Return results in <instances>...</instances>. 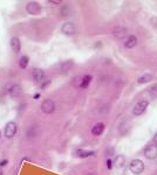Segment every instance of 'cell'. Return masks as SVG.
<instances>
[{
    "label": "cell",
    "mask_w": 157,
    "mask_h": 175,
    "mask_svg": "<svg viewBox=\"0 0 157 175\" xmlns=\"http://www.w3.org/2000/svg\"><path fill=\"white\" fill-rule=\"evenodd\" d=\"M8 164V160H1L0 161V167H4V166H6Z\"/></svg>",
    "instance_id": "23"
},
{
    "label": "cell",
    "mask_w": 157,
    "mask_h": 175,
    "mask_svg": "<svg viewBox=\"0 0 157 175\" xmlns=\"http://www.w3.org/2000/svg\"><path fill=\"white\" fill-rule=\"evenodd\" d=\"M114 35L117 37V39H122L123 36H126V33H127V30L124 28H116V29H114Z\"/></svg>",
    "instance_id": "18"
},
{
    "label": "cell",
    "mask_w": 157,
    "mask_h": 175,
    "mask_svg": "<svg viewBox=\"0 0 157 175\" xmlns=\"http://www.w3.org/2000/svg\"><path fill=\"white\" fill-rule=\"evenodd\" d=\"M26 11L31 15H38L41 13V5L36 1H30L26 6Z\"/></svg>",
    "instance_id": "6"
},
{
    "label": "cell",
    "mask_w": 157,
    "mask_h": 175,
    "mask_svg": "<svg viewBox=\"0 0 157 175\" xmlns=\"http://www.w3.org/2000/svg\"><path fill=\"white\" fill-rule=\"evenodd\" d=\"M49 84H51V81H49V80H48V81H43V82L40 84V88H41V89H46Z\"/></svg>",
    "instance_id": "19"
},
{
    "label": "cell",
    "mask_w": 157,
    "mask_h": 175,
    "mask_svg": "<svg viewBox=\"0 0 157 175\" xmlns=\"http://www.w3.org/2000/svg\"><path fill=\"white\" fill-rule=\"evenodd\" d=\"M129 169H130V172H131L132 174H135V175L141 174V173H143V171H144V164H143L142 160L135 159V160H132V161L130 162Z\"/></svg>",
    "instance_id": "1"
},
{
    "label": "cell",
    "mask_w": 157,
    "mask_h": 175,
    "mask_svg": "<svg viewBox=\"0 0 157 175\" xmlns=\"http://www.w3.org/2000/svg\"><path fill=\"white\" fill-rule=\"evenodd\" d=\"M0 138H1V131H0Z\"/></svg>",
    "instance_id": "27"
},
{
    "label": "cell",
    "mask_w": 157,
    "mask_h": 175,
    "mask_svg": "<svg viewBox=\"0 0 157 175\" xmlns=\"http://www.w3.org/2000/svg\"><path fill=\"white\" fill-rule=\"evenodd\" d=\"M17 131H18V126H17V124H15L14 121H8V123L6 124V126H5L4 134H5L6 138L11 139V138H13V137L17 134Z\"/></svg>",
    "instance_id": "2"
},
{
    "label": "cell",
    "mask_w": 157,
    "mask_h": 175,
    "mask_svg": "<svg viewBox=\"0 0 157 175\" xmlns=\"http://www.w3.org/2000/svg\"><path fill=\"white\" fill-rule=\"evenodd\" d=\"M150 81H153V75H151V74H144V75H142L141 77H138L137 83H138V84H144V83H148V82H150Z\"/></svg>",
    "instance_id": "13"
},
{
    "label": "cell",
    "mask_w": 157,
    "mask_h": 175,
    "mask_svg": "<svg viewBox=\"0 0 157 175\" xmlns=\"http://www.w3.org/2000/svg\"><path fill=\"white\" fill-rule=\"evenodd\" d=\"M61 32L64 35H74L76 33V27L73 22H64L61 27Z\"/></svg>",
    "instance_id": "8"
},
{
    "label": "cell",
    "mask_w": 157,
    "mask_h": 175,
    "mask_svg": "<svg viewBox=\"0 0 157 175\" xmlns=\"http://www.w3.org/2000/svg\"><path fill=\"white\" fill-rule=\"evenodd\" d=\"M92 80H93V77H92L90 75H85V76L82 77V81H81V85H80V88H81V89H86V88H88V85H89L90 82H92Z\"/></svg>",
    "instance_id": "14"
},
{
    "label": "cell",
    "mask_w": 157,
    "mask_h": 175,
    "mask_svg": "<svg viewBox=\"0 0 157 175\" xmlns=\"http://www.w3.org/2000/svg\"><path fill=\"white\" fill-rule=\"evenodd\" d=\"M144 156L149 160H155L157 159V145H149L144 151Z\"/></svg>",
    "instance_id": "7"
},
{
    "label": "cell",
    "mask_w": 157,
    "mask_h": 175,
    "mask_svg": "<svg viewBox=\"0 0 157 175\" xmlns=\"http://www.w3.org/2000/svg\"><path fill=\"white\" fill-rule=\"evenodd\" d=\"M21 87L19 85V84H13V85H11L9 89H8V95L12 97V98H17V97H19L20 95H21Z\"/></svg>",
    "instance_id": "10"
},
{
    "label": "cell",
    "mask_w": 157,
    "mask_h": 175,
    "mask_svg": "<svg viewBox=\"0 0 157 175\" xmlns=\"http://www.w3.org/2000/svg\"><path fill=\"white\" fill-rule=\"evenodd\" d=\"M114 164H115V166H116L117 168H122V167L124 166V164H126V159H124V156H123V155H117V156L115 158Z\"/></svg>",
    "instance_id": "16"
},
{
    "label": "cell",
    "mask_w": 157,
    "mask_h": 175,
    "mask_svg": "<svg viewBox=\"0 0 157 175\" xmlns=\"http://www.w3.org/2000/svg\"><path fill=\"white\" fill-rule=\"evenodd\" d=\"M86 175H95L94 173H88V174H86Z\"/></svg>",
    "instance_id": "26"
},
{
    "label": "cell",
    "mask_w": 157,
    "mask_h": 175,
    "mask_svg": "<svg viewBox=\"0 0 157 175\" xmlns=\"http://www.w3.org/2000/svg\"><path fill=\"white\" fill-rule=\"evenodd\" d=\"M148 105H149V102H148V100H141V102H138L137 104H135V106H134V109H132L134 116H141V115H143V113L145 112Z\"/></svg>",
    "instance_id": "4"
},
{
    "label": "cell",
    "mask_w": 157,
    "mask_h": 175,
    "mask_svg": "<svg viewBox=\"0 0 157 175\" xmlns=\"http://www.w3.org/2000/svg\"><path fill=\"white\" fill-rule=\"evenodd\" d=\"M28 63H30V57L27 55H22L19 60V65H20L21 69H26Z\"/></svg>",
    "instance_id": "17"
},
{
    "label": "cell",
    "mask_w": 157,
    "mask_h": 175,
    "mask_svg": "<svg viewBox=\"0 0 157 175\" xmlns=\"http://www.w3.org/2000/svg\"><path fill=\"white\" fill-rule=\"evenodd\" d=\"M154 141H155V145H157V133L155 134V137H154Z\"/></svg>",
    "instance_id": "25"
},
{
    "label": "cell",
    "mask_w": 157,
    "mask_h": 175,
    "mask_svg": "<svg viewBox=\"0 0 157 175\" xmlns=\"http://www.w3.org/2000/svg\"><path fill=\"white\" fill-rule=\"evenodd\" d=\"M107 167H108V169H111L113 168V161L110 159L107 160Z\"/></svg>",
    "instance_id": "21"
},
{
    "label": "cell",
    "mask_w": 157,
    "mask_h": 175,
    "mask_svg": "<svg viewBox=\"0 0 157 175\" xmlns=\"http://www.w3.org/2000/svg\"><path fill=\"white\" fill-rule=\"evenodd\" d=\"M76 154L79 158H88V156L94 155V152L93 151H86V149H77Z\"/></svg>",
    "instance_id": "15"
},
{
    "label": "cell",
    "mask_w": 157,
    "mask_h": 175,
    "mask_svg": "<svg viewBox=\"0 0 157 175\" xmlns=\"http://www.w3.org/2000/svg\"><path fill=\"white\" fill-rule=\"evenodd\" d=\"M9 46H11V48H12V50L14 53H19L21 50V42L17 36H13L9 40Z\"/></svg>",
    "instance_id": "9"
},
{
    "label": "cell",
    "mask_w": 157,
    "mask_h": 175,
    "mask_svg": "<svg viewBox=\"0 0 157 175\" xmlns=\"http://www.w3.org/2000/svg\"><path fill=\"white\" fill-rule=\"evenodd\" d=\"M47 4H49V5H60L61 1H53V0L51 1V0H49V1H47Z\"/></svg>",
    "instance_id": "22"
},
{
    "label": "cell",
    "mask_w": 157,
    "mask_h": 175,
    "mask_svg": "<svg viewBox=\"0 0 157 175\" xmlns=\"http://www.w3.org/2000/svg\"><path fill=\"white\" fill-rule=\"evenodd\" d=\"M104 124L103 123H96L94 126H93V128H92V134L95 136V137H98V136H101L103 132H104Z\"/></svg>",
    "instance_id": "11"
},
{
    "label": "cell",
    "mask_w": 157,
    "mask_h": 175,
    "mask_svg": "<svg viewBox=\"0 0 157 175\" xmlns=\"http://www.w3.org/2000/svg\"><path fill=\"white\" fill-rule=\"evenodd\" d=\"M32 78H33L34 83H38V84L40 83L41 84L46 78V72L40 68H35L32 71Z\"/></svg>",
    "instance_id": "3"
},
{
    "label": "cell",
    "mask_w": 157,
    "mask_h": 175,
    "mask_svg": "<svg viewBox=\"0 0 157 175\" xmlns=\"http://www.w3.org/2000/svg\"><path fill=\"white\" fill-rule=\"evenodd\" d=\"M41 111L46 115H51L55 111V103L52 99H46L41 104Z\"/></svg>",
    "instance_id": "5"
},
{
    "label": "cell",
    "mask_w": 157,
    "mask_h": 175,
    "mask_svg": "<svg viewBox=\"0 0 157 175\" xmlns=\"http://www.w3.org/2000/svg\"><path fill=\"white\" fill-rule=\"evenodd\" d=\"M150 92L153 93V96H157V84H155L154 87L150 88Z\"/></svg>",
    "instance_id": "20"
},
{
    "label": "cell",
    "mask_w": 157,
    "mask_h": 175,
    "mask_svg": "<svg viewBox=\"0 0 157 175\" xmlns=\"http://www.w3.org/2000/svg\"><path fill=\"white\" fill-rule=\"evenodd\" d=\"M40 98V93H35L34 95V99H39Z\"/></svg>",
    "instance_id": "24"
},
{
    "label": "cell",
    "mask_w": 157,
    "mask_h": 175,
    "mask_svg": "<svg viewBox=\"0 0 157 175\" xmlns=\"http://www.w3.org/2000/svg\"><path fill=\"white\" fill-rule=\"evenodd\" d=\"M136 46H137V37L135 35H129L127 37L126 42H124V47L127 49H131V48H134Z\"/></svg>",
    "instance_id": "12"
}]
</instances>
